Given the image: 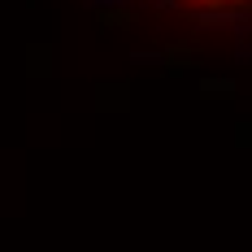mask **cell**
<instances>
[{
    "mask_svg": "<svg viewBox=\"0 0 252 252\" xmlns=\"http://www.w3.org/2000/svg\"><path fill=\"white\" fill-rule=\"evenodd\" d=\"M96 18H100L104 31H130V26L139 22V18H135V9H122V4H100V9H96Z\"/></svg>",
    "mask_w": 252,
    "mask_h": 252,
    "instance_id": "obj_1",
    "label": "cell"
},
{
    "mask_svg": "<svg viewBox=\"0 0 252 252\" xmlns=\"http://www.w3.org/2000/svg\"><path fill=\"white\" fill-rule=\"evenodd\" d=\"M200 96H209V100H230L235 96V78H200Z\"/></svg>",
    "mask_w": 252,
    "mask_h": 252,
    "instance_id": "obj_2",
    "label": "cell"
},
{
    "mask_svg": "<svg viewBox=\"0 0 252 252\" xmlns=\"http://www.w3.org/2000/svg\"><path fill=\"white\" fill-rule=\"evenodd\" d=\"M165 65H170V74H183V70H191L196 61H191V48L187 44H174V48H165Z\"/></svg>",
    "mask_w": 252,
    "mask_h": 252,
    "instance_id": "obj_3",
    "label": "cell"
},
{
    "mask_svg": "<svg viewBox=\"0 0 252 252\" xmlns=\"http://www.w3.org/2000/svg\"><path fill=\"white\" fill-rule=\"evenodd\" d=\"M126 92H130L126 83H113V87L104 83L100 92H96V96H100V109H126Z\"/></svg>",
    "mask_w": 252,
    "mask_h": 252,
    "instance_id": "obj_4",
    "label": "cell"
},
{
    "mask_svg": "<svg viewBox=\"0 0 252 252\" xmlns=\"http://www.w3.org/2000/svg\"><path fill=\"white\" fill-rule=\"evenodd\" d=\"M48 57H52L48 48H31V74H48V70H52Z\"/></svg>",
    "mask_w": 252,
    "mask_h": 252,
    "instance_id": "obj_5",
    "label": "cell"
},
{
    "mask_svg": "<svg viewBox=\"0 0 252 252\" xmlns=\"http://www.w3.org/2000/svg\"><path fill=\"white\" fill-rule=\"evenodd\" d=\"M200 9H222V4H230V0H196Z\"/></svg>",
    "mask_w": 252,
    "mask_h": 252,
    "instance_id": "obj_6",
    "label": "cell"
},
{
    "mask_svg": "<svg viewBox=\"0 0 252 252\" xmlns=\"http://www.w3.org/2000/svg\"><path fill=\"white\" fill-rule=\"evenodd\" d=\"M157 9H178V0H152Z\"/></svg>",
    "mask_w": 252,
    "mask_h": 252,
    "instance_id": "obj_7",
    "label": "cell"
}]
</instances>
